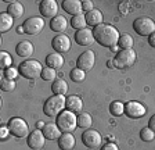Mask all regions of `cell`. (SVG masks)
I'll return each instance as SVG.
<instances>
[{"label": "cell", "instance_id": "cell-1", "mask_svg": "<svg viewBox=\"0 0 155 150\" xmlns=\"http://www.w3.org/2000/svg\"><path fill=\"white\" fill-rule=\"evenodd\" d=\"M93 35L94 40L98 45L104 46V47H111V49L118 45V40L120 38L118 29L110 24H101V25L93 28Z\"/></svg>", "mask_w": 155, "mask_h": 150}, {"label": "cell", "instance_id": "cell-2", "mask_svg": "<svg viewBox=\"0 0 155 150\" xmlns=\"http://www.w3.org/2000/svg\"><path fill=\"white\" fill-rule=\"evenodd\" d=\"M65 107H67V97L61 95H54L46 100L45 106H43V113L47 117L57 118L64 111Z\"/></svg>", "mask_w": 155, "mask_h": 150}, {"label": "cell", "instance_id": "cell-3", "mask_svg": "<svg viewBox=\"0 0 155 150\" xmlns=\"http://www.w3.org/2000/svg\"><path fill=\"white\" fill-rule=\"evenodd\" d=\"M57 127L60 128L62 134H71L78 127V115L69 110H64L61 114L57 117Z\"/></svg>", "mask_w": 155, "mask_h": 150}, {"label": "cell", "instance_id": "cell-4", "mask_svg": "<svg viewBox=\"0 0 155 150\" xmlns=\"http://www.w3.org/2000/svg\"><path fill=\"white\" fill-rule=\"evenodd\" d=\"M19 74L26 79H36L43 72V67L38 60H26L22 61L18 67Z\"/></svg>", "mask_w": 155, "mask_h": 150}, {"label": "cell", "instance_id": "cell-5", "mask_svg": "<svg viewBox=\"0 0 155 150\" xmlns=\"http://www.w3.org/2000/svg\"><path fill=\"white\" fill-rule=\"evenodd\" d=\"M133 29L140 36H150L155 32V22L148 17H140L133 22Z\"/></svg>", "mask_w": 155, "mask_h": 150}, {"label": "cell", "instance_id": "cell-6", "mask_svg": "<svg viewBox=\"0 0 155 150\" xmlns=\"http://www.w3.org/2000/svg\"><path fill=\"white\" fill-rule=\"evenodd\" d=\"M114 64L118 68H127L132 67L136 61V52L133 49H125V50H119L118 54L114 59Z\"/></svg>", "mask_w": 155, "mask_h": 150}, {"label": "cell", "instance_id": "cell-7", "mask_svg": "<svg viewBox=\"0 0 155 150\" xmlns=\"http://www.w3.org/2000/svg\"><path fill=\"white\" fill-rule=\"evenodd\" d=\"M8 129L10 132L17 138H25V136H29V128H28V124L22 118H18V117H13L11 120L8 121Z\"/></svg>", "mask_w": 155, "mask_h": 150}, {"label": "cell", "instance_id": "cell-8", "mask_svg": "<svg viewBox=\"0 0 155 150\" xmlns=\"http://www.w3.org/2000/svg\"><path fill=\"white\" fill-rule=\"evenodd\" d=\"M22 28L24 32L28 35H36L45 28V20L42 17H31V18L24 21Z\"/></svg>", "mask_w": 155, "mask_h": 150}, {"label": "cell", "instance_id": "cell-9", "mask_svg": "<svg viewBox=\"0 0 155 150\" xmlns=\"http://www.w3.org/2000/svg\"><path fill=\"white\" fill-rule=\"evenodd\" d=\"M94 61H96V56L91 50H86L84 53H82L76 60V65L78 68H81L82 71L87 72L90 71L91 68L94 67Z\"/></svg>", "mask_w": 155, "mask_h": 150}, {"label": "cell", "instance_id": "cell-10", "mask_svg": "<svg viewBox=\"0 0 155 150\" xmlns=\"http://www.w3.org/2000/svg\"><path fill=\"white\" fill-rule=\"evenodd\" d=\"M147 113L145 106H143L139 101H127L125 104V114L129 118H141Z\"/></svg>", "mask_w": 155, "mask_h": 150}, {"label": "cell", "instance_id": "cell-11", "mask_svg": "<svg viewBox=\"0 0 155 150\" xmlns=\"http://www.w3.org/2000/svg\"><path fill=\"white\" fill-rule=\"evenodd\" d=\"M101 135L94 129H86L82 134V142L86 147H90V149H94V147H98L101 145Z\"/></svg>", "mask_w": 155, "mask_h": 150}, {"label": "cell", "instance_id": "cell-12", "mask_svg": "<svg viewBox=\"0 0 155 150\" xmlns=\"http://www.w3.org/2000/svg\"><path fill=\"white\" fill-rule=\"evenodd\" d=\"M26 142H28V146L31 147V149L39 150V149H42V147L45 146L46 136L43 135V131L42 129H35V131H32V132L29 134Z\"/></svg>", "mask_w": 155, "mask_h": 150}, {"label": "cell", "instance_id": "cell-13", "mask_svg": "<svg viewBox=\"0 0 155 150\" xmlns=\"http://www.w3.org/2000/svg\"><path fill=\"white\" fill-rule=\"evenodd\" d=\"M39 11H40V14L43 17L54 18V17L58 15V4L54 0H43V2H40Z\"/></svg>", "mask_w": 155, "mask_h": 150}, {"label": "cell", "instance_id": "cell-14", "mask_svg": "<svg viewBox=\"0 0 155 150\" xmlns=\"http://www.w3.org/2000/svg\"><path fill=\"white\" fill-rule=\"evenodd\" d=\"M51 46L55 53H67L71 49V39L67 35H57L51 40Z\"/></svg>", "mask_w": 155, "mask_h": 150}, {"label": "cell", "instance_id": "cell-15", "mask_svg": "<svg viewBox=\"0 0 155 150\" xmlns=\"http://www.w3.org/2000/svg\"><path fill=\"white\" fill-rule=\"evenodd\" d=\"M75 40H76L78 45H81V46H90L91 43L94 42L93 31L89 29V28L76 31V33H75Z\"/></svg>", "mask_w": 155, "mask_h": 150}, {"label": "cell", "instance_id": "cell-16", "mask_svg": "<svg viewBox=\"0 0 155 150\" xmlns=\"http://www.w3.org/2000/svg\"><path fill=\"white\" fill-rule=\"evenodd\" d=\"M42 131H43V135L46 136V139H48V140H58L60 136L62 135V132L57 127V124H53V122L46 124Z\"/></svg>", "mask_w": 155, "mask_h": 150}, {"label": "cell", "instance_id": "cell-17", "mask_svg": "<svg viewBox=\"0 0 155 150\" xmlns=\"http://www.w3.org/2000/svg\"><path fill=\"white\" fill-rule=\"evenodd\" d=\"M62 9L67 11L68 14H72V15H78V14H82V2L79 0H64L62 2Z\"/></svg>", "mask_w": 155, "mask_h": 150}, {"label": "cell", "instance_id": "cell-18", "mask_svg": "<svg viewBox=\"0 0 155 150\" xmlns=\"http://www.w3.org/2000/svg\"><path fill=\"white\" fill-rule=\"evenodd\" d=\"M103 13L97 9H93L91 11L86 13V22L87 25H90L91 28H96V26L101 25L103 24Z\"/></svg>", "mask_w": 155, "mask_h": 150}, {"label": "cell", "instance_id": "cell-19", "mask_svg": "<svg viewBox=\"0 0 155 150\" xmlns=\"http://www.w3.org/2000/svg\"><path fill=\"white\" fill-rule=\"evenodd\" d=\"M15 52L19 57H22V59H26V57H31L33 53V45L28 40H22V42H19L15 47Z\"/></svg>", "mask_w": 155, "mask_h": 150}, {"label": "cell", "instance_id": "cell-20", "mask_svg": "<svg viewBox=\"0 0 155 150\" xmlns=\"http://www.w3.org/2000/svg\"><path fill=\"white\" fill-rule=\"evenodd\" d=\"M46 65L53 70H58L64 65V59L60 53H51L46 57Z\"/></svg>", "mask_w": 155, "mask_h": 150}, {"label": "cell", "instance_id": "cell-21", "mask_svg": "<svg viewBox=\"0 0 155 150\" xmlns=\"http://www.w3.org/2000/svg\"><path fill=\"white\" fill-rule=\"evenodd\" d=\"M57 142L61 150H72L75 147V138L72 134H62Z\"/></svg>", "mask_w": 155, "mask_h": 150}, {"label": "cell", "instance_id": "cell-22", "mask_svg": "<svg viewBox=\"0 0 155 150\" xmlns=\"http://www.w3.org/2000/svg\"><path fill=\"white\" fill-rule=\"evenodd\" d=\"M67 26H68V21L62 15H57L54 18H51V21H50V28L54 32H64L67 29Z\"/></svg>", "mask_w": 155, "mask_h": 150}, {"label": "cell", "instance_id": "cell-23", "mask_svg": "<svg viewBox=\"0 0 155 150\" xmlns=\"http://www.w3.org/2000/svg\"><path fill=\"white\" fill-rule=\"evenodd\" d=\"M82 108H83V101L79 96L67 97V110L72 111V113H81Z\"/></svg>", "mask_w": 155, "mask_h": 150}, {"label": "cell", "instance_id": "cell-24", "mask_svg": "<svg viewBox=\"0 0 155 150\" xmlns=\"http://www.w3.org/2000/svg\"><path fill=\"white\" fill-rule=\"evenodd\" d=\"M24 11H25V9H24V6L21 3H18V2H11V3L7 6L6 13L10 14L13 18H19V17L24 15Z\"/></svg>", "mask_w": 155, "mask_h": 150}, {"label": "cell", "instance_id": "cell-25", "mask_svg": "<svg viewBox=\"0 0 155 150\" xmlns=\"http://www.w3.org/2000/svg\"><path fill=\"white\" fill-rule=\"evenodd\" d=\"M51 90L54 95H61V96H65L68 92V84L64 81V79L58 78L53 82L51 85Z\"/></svg>", "mask_w": 155, "mask_h": 150}, {"label": "cell", "instance_id": "cell-26", "mask_svg": "<svg viewBox=\"0 0 155 150\" xmlns=\"http://www.w3.org/2000/svg\"><path fill=\"white\" fill-rule=\"evenodd\" d=\"M13 22L14 18L7 13H2L0 14V31L2 32H7L10 28H13Z\"/></svg>", "mask_w": 155, "mask_h": 150}, {"label": "cell", "instance_id": "cell-27", "mask_svg": "<svg viewBox=\"0 0 155 150\" xmlns=\"http://www.w3.org/2000/svg\"><path fill=\"white\" fill-rule=\"evenodd\" d=\"M87 25L86 22V15H83V14H78V15H74L71 20V26L72 28H75V29L81 31V29H84Z\"/></svg>", "mask_w": 155, "mask_h": 150}, {"label": "cell", "instance_id": "cell-28", "mask_svg": "<svg viewBox=\"0 0 155 150\" xmlns=\"http://www.w3.org/2000/svg\"><path fill=\"white\" fill-rule=\"evenodd\" d=\"M93 120H91L89 113H81L78 115V127L79 128H84V129H90Z\"/></svg>", "mask_w": 155, "mask_h": 150}, {"label": "cell", "instance_id": "cell-29", "mask_svg": "<svg viewBox=\"0 0 155 150\" xmlns=\"http://www.w3.org/2000/svg\"><path fill=\"white\" fill-rule=\"evenodd\" d=\"M118 46L120 47V50L132 49V46H133V38L129 35V33H123V35H120L119 40H118Z\"/></svg>", "mask_w": 155, "mask_h": 150}, {"label": "cell", "instance_id": "cell-30", "mask_svg": "<svg viewBox=\"0 0 155 150\" xmlns=\"http://www.w3.org/2000/svg\"><path fill=\"white\" fill-rule=\"evenodd\" d=\"M110 111L112 115L119 117V115L125 114V104L122 101H112V104L110 106Z\"/></svg>", "mask_w": 155, "mask_h": 150}, {"label": "cell", "instance_id": "cell-31", "mask_svg": "<svg viewBox=\"0 0 155 150\" xmlns=\"http://www.w3.org/2000/svg\"><path fill=\"white\" fill-rule=\"evenodd\" d=\"M11 64H13V59L10 57L8 53H6V52L0 53V67L3 70H7L11 67Z\"/></svg>", "mask_w": 155, "mask_h": 150}, {"label": "cell", "instance_id": "cell-32", "mask_svg": "<svg viewBox=\"0 0 155 150\" xmlns=\"http://www.w3.org/2000/svg\"><path fill=\"white\" fill-rule=\"evenodd\" d=\"M42 79L43 81H55V77H57V72H55V70L50 68V67H46V68H43V72H42Z\"/></svg>", "mask_w": 155, "mask_h": 150}, {"label": "cell", "instance_id": "cell-33", "mask_svg": "<svg viewBox=\"0 0 155 150\" xmlns=\"http://www.w3.org/2000/svg\"><path fill=\"white\" fill-rule=\"evenodd\" d=\"M140 138H141L144 142H151V140L155 139V132L151 129V128H143L140 131Z\"/></svg>", "mask_w": 155, "mask_h": 150}, {"label": "cell", "instance_id": "cell-34", "mask_svg": "<svg viewBox=\"0 0 155 150\" xmlns=\"http://www.w3.org/2000/svg\"><path fill=\"white\" fill-rule=\"evenodd\" d=\"M69 77H71V79L74 82H82L84 79V77H86V72L82 71L81 68H74L71 72H69Z\"/></svg>", "mask_w": 155, "mask_h": 150}, {"label": "cell", "instance_id": "cell-35", "mask_svg": "<svg viewBox=\"0 0 155 150\" xmlns=\"http://www.w3.org/2000/svg\"><path fill=\"white\" fill-rule=\"evenodd\" d=\"M0 88H2V90H4V92H11V90H14V88H15V82H14V79L3 78L2 82H0Z\"/></svg>", "mask_w": 155, "mask_h": 150}, {"label": "cell", "instance_id": "cell-36", "mask_svg": "<svg viewBox=\"0 0 155 150\" xmlns=\"http://www.w3.org/2000/svg\"><path fill=\"white\" fill-rule=\"evenodd\" d=\"M18 74H19V71L15 70L14 67H10V68L4 70V78H7V79H14Z\"/></svg>", "mask_w": 155, "mask_h": 150}, {"label": "cell", "instance_id": "cell-37", "mask_svg": "<svg viewBox=\"0 0 155 150\" xmlns=\"http://www.w3.org/2000/svg\"><path fill=\"white\" fill-rule=\"evenodd\" d=\"M82 9H83L86 13L91 11L93 10V2H90V0H84V2H82Z\"/></svg>", "mask_w": 155, "mask_h": 150}, {"label": "cell", "instance_id": "cell-38", "mask_svg": "<svg viewBox=\"0 0 155 150\" xmlns=\"http://www.w3.org/2000/svg\"><path fill=\"white\" fill-rule=\"evenodd\" d=\"M8 134H11L10 129H8V127H2V131H0V136H2V139H7Z\"/></svg>", "mask_w": 155, "mask_h": 150}, {"label": "cell", "instance_id": "cell-39", "mask_svg": "<svg viewBox=\"0 0 155 150\" xmlns=\"http://www.w3.org/2000/svg\"><path fill=\"white\" fill-rule=\"evenodd\" d=\"M101 150H119V149H118V146L115 143H105L101 147Z\"/></svg>", "mask_w": 155, "mask_h": 150}, {"label": "cell", "instance_id": "cell-40", "mask_svg": "<svg viewBox=\"0 0 155 150\" xmlns=\"http://www.w3.org/2000/svg\"><path fill=\"white\" fill-rule=\"evenodd\" d=\"M148 128H151V129L155 132V114L152 115L151 118H150V121H148Z\"/></svg>", "mask_w": 155, "mask_h": 150}, {"label": "cell", "instance_id": "cell-41", "mask_svg": "<svg viewBox=\"0 0 155 150\" xmlns=\"http://www.w3.org/2000/svg\"><path fill=\"white\" fill-rule=\"evenodd\" d=\"M148 43H150V46H151V47H154V49H155V32L152 33V35L148 36Z\"/></svg>", "mask_w": 155, "mask_h": 150}, {"label": "cell", "instance_id": "cell-42", "mask_svg": "<svg viewBox=\"0 0 155 150\" xmlns=\"http://www.w3.org/2000/svg\"><path fill=\"white\" fill-rule=\"evenodd\" d=\"M45 125L46 124H43L42 121H39V122H38V128H40V129H43V127H45Z\"/></svg>", "mask_w": 155, "mask_h": 150}]
</instances>
